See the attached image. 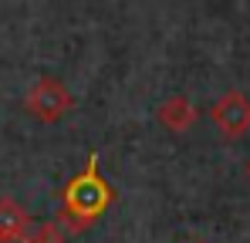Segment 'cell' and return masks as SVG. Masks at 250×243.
Segmentation results:
<instances>
[{"label": "cell", "instance_id": "cell-1", "mask_svg": "<svg viewBox=\"0 0 250 243\" xmlns=\"http://www.w3.org/2000/svg\"><path fill=\"white\" fill-rule=\"evenodd\" d=\"M108 202H112V186L98 176V156L91 152L88 162H84V172H78L64 186V202H61L58 226L64 233H82L105 213Z\"/></svg>", "mask_w": 250, "mask_h": 243}, {"label": "cell", "instance_id": "cell-2", "mask_svg": "<svg viewBox=\"0 0 250 243\" xmlns=\"http://www.w3.org/2000/svg\"><path fill=\"white\" fill-rule=\"evenodd\" d=\"M24 108L34 115V119L41 122H58L61 115H68L71 108H75V95L68 91V84L58 78H41L31 91H27V98H24Z\"/></svg>", "mask_w": 250, "mask_h": 243}, {"label": "cell", "instance_id": "cell-3", "mask_svg": "<svg viewBox=\"0 0 250 243\" xmlns=\"http://www.w3.org/2000/svg\"><path fill=\"white\" fill-rule=\"evenodd\" d=\"M209 119H213V125H216L227 139H237L240 132H247V125H250V101L240 91H230V95H223V98L209 108Z\"/></svg>", "mask_w": 250, "mask_h": 243}, {"label": "cell", "instance_id": "cell-4", "mask_svg": "<svg viewBox=\"0 0 250 243\" xmlns=\"http://www.w3.org/2000/svg\"><path fill=\"white\" fill-rule=\"evenodd\" d=\"M27 233H31V216L24 213V206L3 196L0 200V243H24Z\"/></svg>", "mask_w": 250, "mask_h": 243}, {"label": "cell", "instance_id": "cell-5", "mask_svg": "<svg viewBox=\"0 0 250 243\" xmlns=\"http://www.w3.org/2000/svg\"><path fill=\"white\" fill-rule=\"evenodd\" d=\"M159 122L166 125L169 132H186L193 122H196V108L186 95H172L159 105Z\"/></svg>", "mask_w": 250, "mask_h": 243}, {"label": "cell", "instance_id": "cell-6", "mask_svg": "<svg viewBox=\"0 0 250 243\" xmlns=\"http://www.w3.org/2000/svg\"><path fill=\"white\" fill-rule=\"evenodd\" d=\"M64 230L58 226V220H51V223H41L38 230H31L27 237H24V243H64Z\"/></svg>", "mask_w": 250, "mask_h": 243}]
</instances>
